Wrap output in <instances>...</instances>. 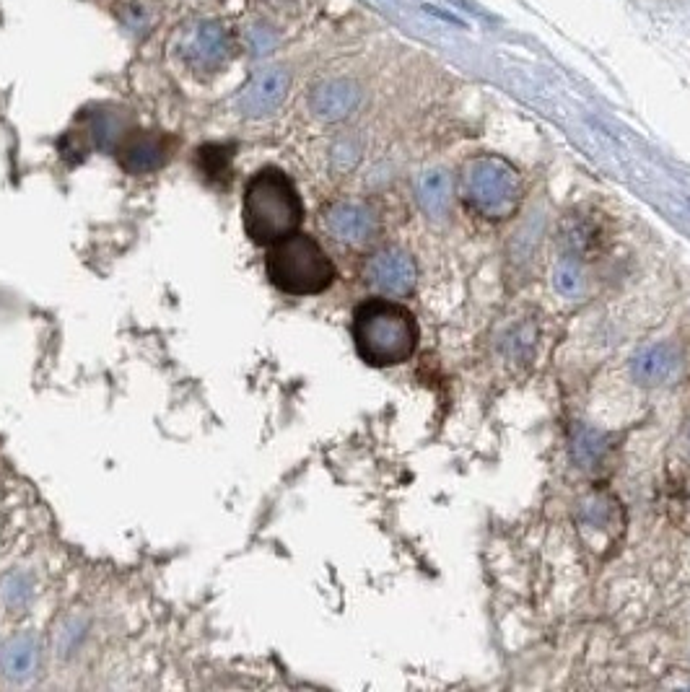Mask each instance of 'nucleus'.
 <instances>
[{
    "mask_svg": "<svg viewBox=\"0 0 690 692\" xmlns=\"http://www.w3.org/2000/svg\"><path fill=\"white\" fill-rule=\"evenodd\" d=\"M322 221H325L327 234L345 247H364L377 236V216L366 205L351 203V200L330 205Z\"/></svg>",
    "mask_w": 690,
    "mask_h": 692,
    "instance_id": "8",
    "label": "nucleus"
},
{
    "mask_svg": "<svg viewBox=\"0 0 690 692\" xmlns=\"http://www.w3.org/2000/svg\"><path fill=\"white\" fill-rule=\"evenodd\" d=\"M268 278L288 296H317L335 283V265L309 234H291L270 244L265 257Z\"/></svg>",
    "mask_w": 690,
    "mask_h": 692,
    "instance_id": "3",
    "label": "nucleus"
},
{
    "mask_svg": "<svg viewBox=\"0 0 690 692\" xmlns=\"http://www.w3.org/2000/svg\"><path fill=\"white\" fill-rule=\"evenodd\" d=\"M361 102V91L353 81H325L320 86H314L309 94V107L320 120L325 122H340L348 115H353Z\"/></svg>",
    "mask_w": 690,
    "mask_h": 692,
    "instance_id": "11",
    "label": "nucleus"
},
{
    "mask_svg": "<svg viewBox=\"0 0 690 692\" xmlns=\"http://www.w3.org/2000/svg\"><path fill=\"white\" fill-rule=\"evenodd\" d=\"M364 278L379 296L387 299H405L416 291L418 267L416 260L405 249L387 247L371 254L364 267Z\"/></svg>",
    "mask_w": 690,
    "mask_h": 692,
    "instance_id": "6",
    "label": "nucleus"
},
{
    "mask_svg": "<svg viewBox=\"0 0 690 692\" xmlns=\"http://www.w3.org/2000/svg\"><path fill=\"white\" fill-rule=\"evenodd\" d=\"M32 597H34V584H32V578L26 576L24 571H13L3 578V584H0V599L6 602L8 610L13 612L24 610L26 604L32 602Z\"/></svg>",
    "mask_w": 690,
    "mask_h": 692,
    "instance_id": "16",
    "label": "nucleus"
},
{
    "mask_svg": "<svg viewBox=\"0 0 690 692\" xmlns=\"http://www.w3.org/2000/svg\"><path fill=\"white\" fill-rule=\"evenodd\" d=\"M584 524L592 529H600V532L620 527L618 506L607 496H592L584 503Z\"/></svg>",
    "mask_w": 690,
    "mask_h": 692,
    "instance_id": "17",
    "label": "nucleus"
},
{
    "mask_svg": "<svg viewBox=\"0 0 690 692\" xmlns=\"http://www.w3.org/2000/svg\"><path fill=\"white\" fill-rule=\"evenodd\" d=\"M39 661V641L34 633H19L0 646V674L11 682H26L34 677Z\"/></svg>",
    "mask_w": 690,
    "mask_h": 692,
    "instance_id": "12",
    "label": "nucleus"
},
{
    "mask_svg": "<svg viewBox=\"0 0 690 692\" xmlns=\"http://www.w3.org/2000/svg\"><path fill=\"white\" fill-rule=\"evenodd\" d=\"M288 89H291V76L281 65H270V68L257 70L252 81L244 86L239 94L237 107L244 117H268L275 109L286 102Z\"/></svg>",
    "mask_w": 690,
    "mask_h": 692,
    "instance_id": "7",
    "label": "nucleus"
},
{
    "mask_svg": "<svg viewBox=\"0 0 690 692\" xmlns=\"http://www.w3.org/2000/svg\"><path fill=\"white\" fill-rule=\"evenodd\" d=\"M89 135L94 140L96 148L102 151H115L120 146V140L125 138V117L115 109H96L89 117Z\"/></svg>",
    "mask_w": 690,
    "mask_h": 692,
    "instance_id": "14",
    "label": "nucleus"
},
{
    "mask_svg": "<svg viewBox=\"0 0 690 692\" xmlns=\"http://www.w3.org/2000/svg\"><path fill=\"white\" fill-rule=\"evenodd\" d=\"M418 337L416 317L397 301L369 299L353 312V343L369 366L387 369L410 361Z\"/></svg>",
    "mask_w": 690,
    "mask_h": 692,
    "instance_id": "2",
    "label": "nucleus"
},
{
    "mask_svg": "<svg viewBox=\"0 0 690 692\" xmlns=\"http://www.w3.org/2000/svg\"><path fill=\"white\" fill-rule=\"evenodd\" d=\"M680 366H683V358H680L675 345L654 343L633 358L631 374L644 387H662L678 376Z\"/></svg>",
    "mask_w": 690,
    "mask_h": 692,
    "instance_id": "10",
    "label": "nucleus"
},
{
    "mask_svg": "<svg viewBox=\"0 0 690 692\" xmlns=\"http://www.w3.org/2000/svg\"><path fill=\"white\" fill-rule=\"evenodd\" d=\"M522 192L519 172L499 156H478L462 172V203L486 221L512 218L522 205Z\"/></svg>",
    "mask_w": 690,
    "mask_h": 692,
    "instance_id": "4",
    "label": "nucleus"
},
{
    "mask_svg": "<svg viewBox=\"0 0 690 692\" xmlns=\"http://www.w3.org/2000/svg\"><path fill=\"white\" fill-rule=\"evenodd\" d=\"M242 218L247 236L262 247L296 234L304 221V203L291 177L278 166H262L252 174L244 187Z\"/></svg>",
    "mask_w": 690,
    "mask_h": 692,
    "instance_id": "1",
    "label": "nucleus"
},
{
    "mask_svg": "<svg viewBox=\"0 0 690 692\" xmlns=\"http://www.w3.org/2000/svg\"><path fill=\"white\" fill-rule=\"evenodd\" d=\"M247 45L252 47V52H255L257 58H265L268 52L275 50V45H278V37H275V32L270 29L268 24H257V26H252L250 34H247Z\"/></svg>",
    "mask_w": 690,
    "mask_h": 692,
    "instance_id": "18",
    "label": "nucleus"
},
{
    "mask_svg": "<svg viewBox=\"0 0 690 692\" xmlns=\"http://www.w3.org/2000/svg\"><path fill=\"white\" fill-rule=\"evenodd\" d=\"M117 159H120L122 169L130 174L156 172L167 161V140L159 133L133 130V133H128L120 140Z\"/></svg>",
    "mask_w": 690,
    "mask_h": 692,
    "instance_id": "9",
    "label": "nucleus"
},
{
    "mask_svg": "<svg viewBox=\"0 0 690 692\" xmlns=\"http://www.w3.org/2000/svg\"><path fill=\"white\" fill-rule=\"evenodd\" d=\"M416 200L418 208L429 218H434V221L447 216L449 205H452V182H449V174L441 172V169L423 174L418 179Z\"/></svg>",
    "mask_w": 690,
    "mask_h": 692,
    "instance_id": "13",
    "label": "nucleus"
},
{
    "mask_svg": "<svg viewBox=\"0 0 690 692\" xmlns=\"http://www.w3.org/2000/svg\"><path fill=\"white\" fill-rule=\"evenodd\" d=\"M177 58L198 76H211L224 68L231 58L234 42L221 21H192L177 37Z\"/></svg>",
    "mask_w": 690,
    "mask_h": 692,
    "instance_id": "5",
    "label": "nucleus"
},
{
    "mask_svg": "<svg viewBox=\"0 0 690 692\" xmlns=\"http://www.w3.org/2000/svg\"><path fill=\"white\" fill-rule=\"evenodd\" d=\"M553 286L561 293L563 299H582L584 293V273L582 265L574 260V257H566L563 254L561 262L556 265V273H553Z\"/></svg>",
    "mask_w": 690,
    "mask_h": 692,
    "instance_id": "15",
    "label": "nucleus"
}]
</instances>
